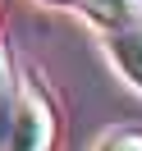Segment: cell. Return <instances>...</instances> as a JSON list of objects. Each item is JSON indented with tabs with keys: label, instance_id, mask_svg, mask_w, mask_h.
Returning <instances> with one entry per match:
<instances>
[{
	"label": "cell",
	"instance_id": "6da1fadb",
	"mask_svg": "<svg viewBox=\"0 0 142 151\" xmlns=\"http://www.w3.org/2000/svg\"><path fill=\"white\" fill-rule=\"evenodd\" d=\"M60 137V119H55V101L41 87L37 69H28V83L19 92V105H14V124H9V142L5 151H55Z\"/></svg>",
	"mask_w": 142,
	"mask_h": 151
},
{
	"label": "cell",
	"instance_id": "7a4b0ae2",
	"mask_svg": "<svg viewBox=\"0 0 142 151\" xmlns=\"http://www.w3.org/2000/svg\"><path fill=\"white\" fill-rule=\"evenodd\" d=\"M105 41H110V60L124 69V78H128V83L142 92V23L105 32Z\"/></svg>",
	"mask_w": 142,
	"mask_h": 151
},
{
	"label": "cell",
	"instance_id": "3957f363",
	"mask_svg": "<svg viewBox=\"0 0 142 151\" xmlns=\"http://www.w3.org/2000/svg\"><path fill=\"white\" fill-rule=\"evenodd\" d=\"M83 14L96 23V28L115 32V28L142 23V0H83Z\"/></svg>",
	"mask_w": 142,
	"mask_h": 151
},
{
	"label": "cell",
	"instance_id": "277c9868",
	"mask_svg": "<svg viewBox=\"0 0 142 151\" xmlns=\"http://www.w3.org/2000/svg\"><path fill=\"white\" fill-rule=\"evenodd\" d=\"M14 105H19V96H14V78H9V64L0 60V151H5V142H9Z\"/></svg>",
	"mask_w": 142,
	"mask_h": 151
},
{
	"label": "cell",
	"instance_id": "5b68a950",
	"mask_svg": "<svg viewBox=\"0 0 142 151\" xmlns=\"http://www.w3.org/2000/svg\"><path fill=\"white\" fill-rule=\"evenodd\" d=\"M96 151H142V128H115V133H105Z\"/></svg>",
	"mask_w": 142,
	"mask_h": 151
},
{
	"label": "cell",
	"instance_id": "8992f818",
	"mask_svg": "<svg viewBox=\"0 0 142 151\" xmlns=\"http://www.w3.org/2000/svg\"><path fill=\"white\" fill-rule=\"evenodd\" d=\"M46 5H83V0H46Z\"/></svg>",
	"mask_w": 142,
	"mask_h": 151
}]
</instances>
